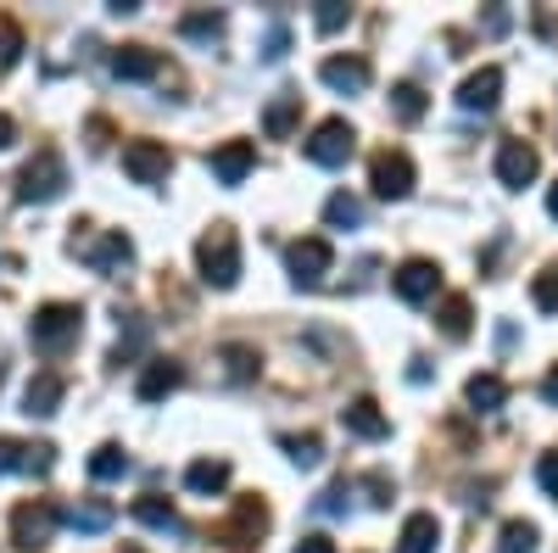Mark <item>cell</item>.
<instances>
[{"label":"cell","instance_id":"cell-4","mask_svg":"<svg viewBox=\"0 0 558 553\" xmlns=\"http://www.w3.org/2000/svg\"><path fill=\"white\" fill-rule=\"evenodd\" d=\"M68 191V163L45 146V152H34V163L17 173V196L23 202H57Z\"/></svg>","mask_w":558,"mask_h":553},{"label":"cell","instance_id":"cell-12","mask_svg":"<svg viewBox=\"0 0 558 553\" xmlns=\"http://www.w3.org/2000/svg\"><path fill=\"white\" fill-rule=\"evenodd\" d=\"M502 101V68H481L458 84V107L463 112H492Z\"/></svg>","mask_w":558,"mask_h":553},{"label":"cell","instance_id":"cell-36","mask_svg":"<svg viewBox=\"0 0 558 553\" xmlns=\"http://www.w3.org/2000/svg\"><path fill=\"white\" fill-rule=\"evenodd\" d=\"M347 17H352V7H341V0H324V7H318V34H336V28H347Z\"/></svg>","mask_w":558,"mask_h":553},{"label":"cell","instance_id":"cell-42","mask_svg":"<svg viewBox=\"0 0 558 553\" xmlns=\"http://www.w3.org/2000/svg\"><path fill=\"white\" fill-rule=\"evenodd\" d=\"M296 553H336V542H330V537H302Z\"/></svg>","mask_w":558,"mask_h":553},{"label":"cell","instance_id":"cell-31","mask_svg":"<svg viewBox=\"0 0 558 553\" xmlns=\"http://www.w3.org/2000/svg\"><path fill=\"white\" fill-rule=\"evenodd\" d=\"M497 553H536V526L531 520H508L497 537Z\"/></svg>","mask_w":558,"mask_h":553},{"label":"cell","instance_id":"cell-14","mask_svg":"<svg viewBox=\"0 0 558 553\" xmlns=\"http://www.w3.org/2000/svg\"><path fill=\"white\" fill-rule=\"evenodd\" d=\"M341 425H347L352 436H363V442H380V436H391V420L380 413V402H375V397H352V402L341 408Z\"/></svg>","mask_w":558,"mask_h":553},{"label":"cell","instance_id":"cell-29","mask_svg":"<svg viewBox=\"0 0 558 553\" xmlns=\"http://www.w3.org/2000/svg\"><path fill=\"white\" fill-rule=\"evenodd\" d=\"M391 112L402 123H418V118H425V89H418V84H397L391 89Z\"/></svg>","mask_w":558,"mask_h":553},{"label":"cell","instance_id":"cell-47","mask_svg":"<svg viewBox=\"0 0 558 553\" xmlns=\"http://www.w3.org/2000/svg\"><path fill=\"white\" fill-rule=\"evenodd\" d=\"M129 553H140V548H129Z\"/></svg>","mask_w":558,"mask_h":553},{"label":"cell","instance_id":"cell-17","mask_svg":"<svg viewBox=\"0 0 558 553\" xmlns=\"http://www.w3.org/2000/svg\"><path fill=\"white\" fill-rule=\"evenodd\" d=\"M162 73V57L146 51V45H123V51H112V79H129V84H146Z\"/></svg>","mask_w":558,"mask_h":553},{"label":"cell","instance_id":"cell-15","mask_svg":"<svg viewBox=\"0 0 558 553\" xmlns=\"http://www.w3.org/2000/svg\"><path fill=\"white\" fill-rule=\"evenodd\" d=\"M62 397H68V381L45 369V375H34L28 392H23V413H28V420H51V413L62 408Z\"/></svg>","mask_w":558,"mask_h":553},{"label":"cell","instance_id":"cell-19","mask_svg":"<svg viewBox=\"0 0 558 553\" xmlns=\"http://www.w3.org/2000/svg\"><path fill=\"white\" fill-rule=\"evenodd\" d=\"M112 515H118V509H112L107 497H78V503H68V509H62V526L96 537V531H107V526H112Z\"/></svg>","mask_w":558,"mask_h":553},{"label":"cell","instance_id":"cell-20","mask_svg":"<svg viewBox=\"0 0 558 553\" xmlns=\"http://www.w3.org/2000/svg\"><path fill=\"white\" fill-rule=\"evenodd\" d=\"M263 531H268V503H263V497H241V503H235V520H229L223 537L241 548V542H257Z\"/></svg>","mask_w":558,"mask_h":553},{"label":"cell","instance_id":"cell-48","mask_svg":"<svg viewBox=\"0 0 558 553\" xmlns=\"http://www.w3.org/2000/svg\"><path fill=\"white\" fill-rule=\"evenodd\" d=\"M0 375H7V369H0Z\"/></svg>","mask_w":558,"mask_h":553},{"label":"cell","instance_id":"cell-3","mask_svg":"<svg viewBox=\"0 0 558 553\" xmlns=\"http://www.w3.org/2000/svg\"><path fill=\"white\" fill-rule=\"evenodd\" d=\"M57 526H62V509H57V503H45V497L17 503V515H12V542H17L23 553H39V548H51Z\"/></svg>","mask_w":558,"mask_h":553},{"label":"cell","instance_id":"cell-5","mask_svg":"<svg viewBox=\"0 0 558 553\" xmlns=\"http://www.w3.org/2000/svg\"><path fill=\"white\" fill-rule=\"evenodd\" d=\"M368 191H375L380 202H402L413 191V163L408 152H380L375 163H368Z\"/></svg>","mask_w":558,"mask_h":553},{"label":"cell","instance_id":"cell-16","mask_svg":"<svg viewBox=\"0 0 558 553\" xmlns=\"http://www.w3.org/2000/svg\"><path fill=\"white\" fill-rule=\"evenodd\" d=\"M179 386H184V369H179L173 358H151L146 369H140V381H134L140 402H162V397L179 392Z\"/></svg>","mask_w":558,"mask_h":553},{"label":"cell","instance_id":"cell-44","mask_svg":"<svg viewBox=\"0 0 558 553\" xmlns=\"http://www.w3.org/2000/svg\"><path fill=\"white\" fill-rule=\"evenodd\" d=\"M12 141H17V123H12V118H7V112H0V152H7V146H12Z\"/></svg>","mask_w":558,"mask_h":553},{"label":"cell","instance_id":"cell-27","mask_svg":"<svg viewBox=\"0 0 558 553\" xmlns=\"http://www.w3.org/2000/svg\"><path fill=\"white\" fill-rule=\"evenodd\" d=\"M436 318H441V330L452 341H463V336H470V325H475V308H470V297H447Z\"/></svg>","mask_w":558,"mask_h":553},{"label":"cell","instance_id":"cell-11","mask_svg":"<svg viewBox=\"0 0 558 553\" xmlns=\"http://www.w3.org/2000/svg\"><path fill=\"white\" fill-rule=\"evenodd\" d=\"M286 263H291V280H296V286H318L324 274H330L336 252H330V241H318V236H307V241H296V247L286 252Z\"/></svg>","mask_w":558,"mask_h":553},{"label":"cell","instance_id":"cell-21","mask_svg":"<svg viewBox=\"0 0 558 553\" xmlns=\"http://www.w3.org/2000/svg\"><path fill=\"white\" fill-rule=\"evenodd\" d=\"M318 79L330 84V89H341V96H357V89L368 84V62L363 57H330L318 68Z\"/></svg>","mask_w":558,"mask_h":553},{"label":"cell","instance_id":"cell-34","mask_svg":"<svg viewBox=\"0 0 558 553\" xmlns=\"http://www.w3.org/2000/svg\"><path fill=\"white\" fill-rule=\"evenodd\" d=\"M17 57H23V28L12 17H0V73L17 68Z\"/></svg>","mask_w":558,"mask_h":553},{"label":"cell","instance_id":"cell-10","mask_svg":"<svg viewBox=\"0 0 558 553\" xmlns=\"http://www.w3.org/2000/svg\"><path fill=\"white\" fill-rule=\"evenodd\" d=\"M536 168H542V157H536L531 141H502L497 146V179L508 184V191H525V184L536 179Z\"/></svg>","mask_w":558,"mask_h":553},{"label":"cell","instance_id":"cell-33","mask_svg":"<svg viewBox=\"0 0 558 553\" xmlns=\"http://www.w3.org/2000/svg\"><path fill=\"white\" fill-rule=\"evenodd\" d=\"M179 34L184 39H218L223 34V12H191V17L179 23Z\"/></svg>","mask_w":558,"mask_h":553},{"label":"cell","instance_id":"cell-39","mask_svg":"<svg viewBox=\"0 0 558 553\" xmlns=\"http://www.w3.org/2000/svg\"><path fill=\"white\" fill-rule=\"evenodd\" d=\"M347 497H352V486H347V481H336L330 492L318 497V515H347Z\"/></svg>","mask_w":558,"mask_h":553},{"label":"cell","instance_id":"cell-7","mask_svg":"<svg viewBox=\"0 0 558 553\" xmlns=\"http://www.w3.org/2000/svg\"><path fill=\"white\" fill-rule=\"evenodd\" d=\"M123 173H129L134 184H162V179L173 173V157H168L162 141H129V146H123Z\"/></svg>","mask_w":558,"mask_h":553},{"label":"cell","instance_id":"cell-37","mask_svg":"<svg viewBox=\"0 0 558 553\" xmlns=\"http://www.w3.org/2000/svg\"><path fill=\"white\" fill-rule=\"evenodd\" d=\"M536 486L558 503V453H542V458H536Z\"/></svg>","mask_w":558,"mask_h":553},{"label":"cell","instance_id":"cell-40","mask_svg":"<svg viewBox=\"0 0 558 553\" xmlns=\"http://www.w3.org/2000/svg\"><path fill=\"white\" fill-rule=\"evenodd\" d=\"M286 51H291V28H286V23H274V28H268V51H263V57H268V62H279Z\"/></svg>","mask_w":558,"mask_h":553},{"label":"cell","instance_id":"cell-18","mask_svg":"<svg viewBox=\"0 0 558 553\" xmlns=\"http://www.w3.org/2000/svg\"><path fill=\"white\" fill-rule=\"evenodd\" d=\"M441 548V520L436 515H408L402 520V537H397V553H436Z\"/></svg>","mask_w":558,"mask_h":553},{"label":"cell","instance_id":"cell-46","mask_svg":"<svg viewBox=\"0 0 558 553\" xmlns=\"http://www.w3.org/2000/svg\"><path fill=\"white\" fill-rule=\"evenodd\" d=\"M547 213H553V218H558V179H553V184H547Z\"/></svg>","mask_w":558,"mask_h":553},{"label":"cell","instance_id":"cell-13","mask_svg":"<svg viewBox=\"0 0 558 553\" xmlns=\"http://www.w3.org/2000/svg\"><path fill=\"white\" fill-rule=\"evenodd\" d=\"M207 168H213V179H218V184H241V179L257 168V146H252V141H223V146L213 152V163H207Z\"/></svg>","mask_w":558,"mask_h":553},{"label":"cell","instance_id":"cell-2","mask_svg":"<svg viewBox=\"0 0 558 553\" xmlns=\"http://www.w3.org/2000/svg\"><path fill=\"white\" fill-rule=\"evenodd\" d=\"M78 330H84V308H78V302H45V308L28 318V341H34L39 352H62V347H73Z\"/></svg>","mask_w":558,"mask_h":553},{"label":"cell","instance_id":"cell-32","mask_svg":"<svg viewBox=\"0 0 558 553\" xmlns=\"http://www.w3.org/2000/svg\"><path fill=\"white\" fill-rule=\"evenodd\" d=\"M531 302H536L542 313H558V263H547L536 280H531Z\"/></svg>","mask_w":558,"mask_h":553},{"label":"cell","instance_id":"cell-43","mask_svg":"<svg viewBox=\"0 0 558 553\" xmlns=\"http://www.w3.org/2000/svg\"><path fill=\"white\" fill-rule=\"evenodd\" d=\"M542 397H547V402H553V408H558V363H553V369H547V381H542Z\"/></svg>","mask_w":558,"mask_h":553},{"label":"cell","instance_id":"cell-1","mask_svg":"<svg viewBox=\"0 0 558 553\" xmlns=\"http://www.w3.org/2000/svg\"><path fill=\"white\" fill-rule=\"evenodd\" d=\"M196 268H202V280L213 291H229L241 280V236L229 224H213L207 236L196 241Z\"/></svg>","mask_w":558,"mask_h":553},{"label":"cell","instance_id":"cell-9","mask_svg":"<svg viewBox=\"0 0 558 553\" xmlns=\"http://www.w3.org/2000/svg\"><path fill=\"white\" fill-rule=\"evenodd\" d=\"M73 252L89 263V268H123L129 257H134V241L123 236V229H107V236H84V241H73Z\"/></svg>","mask_w":558,"mask_h":553},{"label":"cell","instance_id":"cell-35","mask_svg":"<svg viewBox=\"0 0 558 553\" xmlns=\"http://www.w3.org/2000/svg\"><path fill=\"white\" fill-rule=\"evenodd\" d=\"M223 363H229V375H235V381H252L257 375V352L252 347H223Z\"/></svg>","mask_w":558,"mask_h":553},{"label":"cell","instance_id":"cell-24","mask_svg":"<svg viewBox=\"0 0 558 553\" xmlns=\"http://www.w3.org/2000/svg\"><path fill=\"white\" fill-rule=\"evenodd\" d=\"M463 397H470V408H475V413H497V408L508 402V386H502V375H470Z\"/></svg>","mask_w":558,"mask_h":553},{"label":"cell","instance_id":"cell-8","mask_svg":"<svg viewBox=\"0 0 558 553\" xmlns=\"http://www.w3.org/2000/svg\"><path fill=\"white\" fill-rule=\"evenodd\" d=\"M391 291H397L402 302H413V308L430 302V297L441 291V268H436L430 257H408V263L391 274Z\"/></svg>","mask_w":558,"mask_h":553},{"label":"cell","instance_id":"cell-23","mask_svg":"<svg viewBox=\"0 0 558 553\" xmlns=\"http://www.w3.org/2000/svg\"><path fill=\"white\" fill-rule=\"evenodd\" d=\"M134 520L151 526V531H179V509H173V497H162V492L134 497Z\"/></svg>","mask_w":558,"mask_h":553},{"label":"cell","instance_id":"cell-22","mask_svg":"<svg viewBox=\"0 0 558 553\" xmlns=\"http://www.w3.org/2000/svg\"><path fill=\"white\" fill-rule=\"evenodd\" d=\"M184 486H191L196 497H213L229 486V458H196L191 470H184Z\"/></svg>","mask_w":558,"mask_h":553},{"label":"cell","instance_id":"cell-28","mask_svg":"<svg viewBox=\"0 0 558 553\" xmlns=\"http://www.w3.org/2000/svg\"><path fill=\"white\" fill-rule=\"evenodd\" d=\"M324 224H330V229H357L363 224V202L347 196V191H336L330 202H324Z\"/></svg>","mask_w":558,"mask_h":553},{"label":"cell","instance_id":"cell-26","mask_svg":"<svg viewBox=\"0 0 558 553\" xmlns=\"http://www.w3.org/2000/svg\"><path fill=\"white\" fill-rule=\"evenodd\" d=\"M296 118H302V96H291V89H286V96L263 112V129L274 134V141H286V134L296 129Z\"/></svg>","mask_w":558,"mask_h":553},{"label":"cell","instance_id":"cell-41","mask_svg":"<svg viewBox=\"0 0 558 553\" xmlns=\"http://www.w3.org/2000/svg\"><path fill=\"white\" fill-rule=\"evenodd\" d=\"M391 492H397V486H391L386 476H368V503H375V509H386V503H391Z\"/></svg>","mask_w":558,"mask_h":553},{"label":"cell","instance_id":"cell-6","mask_svg":"<svg viewBox=\"0 0 558 553\" xmlns=\"http://www.w3.org/2000/svg\"><path fill=\"white\" fill-rule=\"evenodd\" d=\"M352 146H357L352 123H347V118H324V123L313 129V141H307V157H313L318 168H341V163L352 157Z\"/></svg>","mask_w":558,"mask_h":553},{"label":"cell","instance_id":"cell-25","mask_svg":"<svg viewBox=\"0 0 558 553\" xmlns=\"http://www.w3.org/2000/svg\"><path fill=\"white\" fill-rule=\"evenodd\" d=\"M134 465H129V453L118 447V442H101L96 453H89V476H96V481H123Z\"/></svg>","mask_w":558,"mask_h":553},{"label":"cell","instance_id":"cell-30","mask_svg":"<svg viewBox=\"0 0 558 553\" xmlns=\"http://www.w3.org/2000/svg\"><path fill=\"white\" fill-rule=\"evenodd\" d=\"M279 447H286V458H291L296 470H318V458H324V442L318 436H286Z\"/></svg>","mask_w":558,"mask_h":553},{"label":"cell","instance_id":"cell-45","mask_svg":"<svg viewBox=\"0 0 558 553\" xmlns=\"http://www.w3.org/2000/svg\"><path fill=\"white\" fill-rule=\"evenodd\" d=\"M486 28H492V34H502V28H508V12H502V7H492V12H486Z\"/></svg>","mask_w":558,"mask_h":553},{"label":"cell","instance_id":"cell-38","mask_svg":"<svg viewBox=\"0 0 558 553\" xmlns=\"http://www.w3.org/2000/svg\"><path fill=\"white\" fill-rule=\"evenodd\" d=\"M23 458H28V442H12V436H0V476L23 470Z\"/></svg>","mask_w":558,"mask_h":553}]
</instances>
